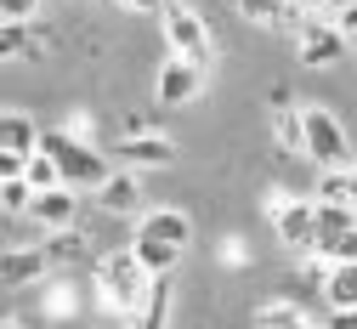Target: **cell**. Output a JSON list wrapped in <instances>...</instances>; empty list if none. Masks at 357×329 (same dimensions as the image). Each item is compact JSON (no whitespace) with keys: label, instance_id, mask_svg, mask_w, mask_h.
Segmentation results:
<instances>
[{"label":"cell","instance_id":"obj_1","mask_svg":"<svg viewBox=\"0 0 357 329\" xmlns=\"http://www.w3.org/2000/svg\"><path fill=\"white\" fill-rule=\"evenodd\" d=\"M40 148L63 165V182H68V187H91V193H97V187L114 176L108 154H97L91 142H74L68 131H46V136H40Z\"/></svg>","mask_w":357,"mask_h":329},{"label":"cell","instance_id":"obj_2","mask_svg":"<svg viewBox=\"0 0 357 329\" xmlns=\"http://www.w3.org/2000/svg\"><path fill=\"white\" fill-rule=\"evenodd\" d=\"M97 278H102V295L114 301V312H125V318H137V307L148 301V284H153V272L137 261V250H114L97 267Z\"/></svg>","mask_w":357,"mask_h":329},{"label":"cell","instance_id":"obj_3","mask_svg":"<svg viewBox=\"0 0 357 329\" xmlns=\"http://www.w3.org/2000/svg\"><path fill=\"white\" fill-rule=\"evenodd\" d=\"M318 261H351L357 256V205L351 199H318Z\"/></svg>","mask_w":357,"mask_h":329},{"label":"cell","instance_id":"obj_4","mask_svg":"<svg viewBox=\"0 0 357 329\" xmlns=\"http://www.w3.org/2000/svg\"><path fill=\"white\" fill-rule=\"evenodd\" d=\"M159 23H165V40H170V52L176 57H193V63H210V23L193 12V6H182V0H170V6L159 12Z\"/></svg>","mask_w":357,"mask_h":329},{"label":"cell","instance_id":"obj_5","mask_svg":"<svg viewBox=\"0 0 357 329\" xmlns=\"http://www.w3.org/2000/svg\"><path fill=\"white\" fill-rule=\"evenodd\" d=\"M306 114V159L318 170H335L351 159V142H346V125L329 114V108H301Z\"/></svg>","mask_w":357,"mask_h":329},{"label":"cell","instance_id":"obj_6","mask_svg":"<svg viewBox=\"0 0 357 329\" xmlns=\"http://www.w3.org/2000/svg\"><path fill=\"white\" fill-rule=\"evenodd\" d=\"M153 91H159V103H165V108H188L199 91H204V63L170 52V57L159 63V74H153Z\"/></svg>","mask_w":357,"mask_h":329},{"label":"cell","instance_id":"obj_7","mask_svg":"<svg viewBox=\"0 0 357 329\" xmlns=\"http://www.w3.org/2000/svg\"><path fill=\"white\" fill-rule=\"evenodd\" d=\"M273 227H278V239L295 250V256H312L318 250V199H289L273 210Z\"/></svg>","mask_w":357,"mask_h":329},{"label":"cell","instance_id":"obj_8","mask_svg":"<svg viewBox=\"0 0 357 329\" xmlns=\"http://www.w3.org/2000/svg\"><path fill=\"white\" fill-rule=\"evenodd\" d=\"M74 216H79V187H40L34 193V205H29V221L34 227H46V233H57V227H74Z\"/></svg>","mask_w":357,"mask_h":329},{"label":"cell","instance_id":"obj_9","mask_svg":"<svg viewBox=\"0 0 357 329\" xmlns=\"http://www.w3.org/2000/svg\"><path fill=\"white\" fill-rule=\"evenodd\" d=\"M340 52H346L340 23L312 17V23H306V34H301V63H306V68H335V63H340Z\"/></svg>","mask_w":357,"mask_h":329},{"label":"cell","instance_id":"obj_10","mask_svg":"<svg viewBox=\"0 0 357 329\" xmlns=\"http://www.w3.org/2000/svg\"><path fill=\"white\" fill-rule=\"evenodd\" d=\"M114 154L125 159V165H137V170H165V165H176V142L159 131V136H130V142H114Z\"/></svg>","mask_w":357,"mask_h":329},{"label":"cell","instance_id":"obj_11","mask_svg":"<svg viewBox=\"0 0 357 329\" xmlns=\"http://www.w3.org/2000/svg\"><path fill=\"white\" fill-rule=\"evenodd\" d=\"M97 205H102L108 216H137V210H142V187H137V176H130V170H114V176L97 187Z\"/></svg>","mask_w":357,"mask_h":329},{"label":"cell","instance_id":"obj_12","mask_svg":"<svg viewBox=\"0 0 357 329\" xmlns=\"http://www.w3.org/2000/svg\"><path fill=\"white\" fill-rule=\"evenodd\" d=\"M46 267H57L52 250H46V244H29V250H6L0 278H6V284H34V278H46Z\"/></svg>","mask_w":357,"mask_h":329},{"label":"cell","instance_id":"obj_13","mask_svg":"<svg viewBox=\"0 0 357 329\" xmlns=\"http://www.w3.org/2000/svg\"><path fill=\"white\" fill-rule=\"evenodd\" d=\"M130 250H137V261L159 278V272H176V261H182V244H170V239H159V233H148V227H137V239H130Z\"/></svg>","mask_w":357,"mask_h":329},{"label":"cell","instance_id":"obj_14","mask_svg":"<svg viewBox=\"0 0 357 329\" xmlns=\"http://www.w3.org/2000/svg\"><path fill=\"white\" fill-rule=\"evenodd\" d=\"M170 295H176L170 290V272H159L148 284V301L137 307V318H130V329H165L170 323Z\"/></svg>","mask_w":357,"mask_h":329},{"label":"cell","instance_id":"obj_15","mask_svg":"<svg viewBox=\"0 0 357 329\" xmlns=\"http://www.w3.org/2000/svg\"><path fill=\"white\" fill-rule=\"evenodd\" d=\"M137 227H148V233H159V239H170V244H193V216L188 210H142V221Z\"/></svg>","mask_w":357,"mask_h":329},{"label":"cell","instance_id":"obj_16","mask_svg":"<svg viewBox=\"0 0 357 329\" xmlns=\"http://www.w3.org/2000/svg\"><path fill=\"white\" fill-rule=\"evenodd\" d=\"M40 136H46V131H40L29 114H6V119H0V148H12V154H40Z\"/></svg>","mask_w":357,"mask_h":329},{"label":"cell","instance_id":"obj_17","mask_svg":"<svg viewBox=\"0 0 357 329\" xmlns=\"http://www.w3.org/2000/svg\"><path fill=\"white\" fill-rule=\"evenodd\" d=\"M324 295H329V307H357V256L351 261H329Z\"/></svg>","mask_w":357,"mask_h":329},{"label":"cell","instance_id":"obj_18","mask_svg":"<svg viewBox=\"0 0 357 329\" xmlns=\"http://www.w3.org/2000/svg\"><path fill=\"white\" fill-rule=\"evenodd\" d=\"M34 193H40V187L29 176H0V210H6V216H29Z\"/></svg>","mask_w":357,"mask_h":329},{"label":"cell","instance_id":"obj_19","mask_svg":"<svg viewBox=\"0 0 357 329\" xmlns=\"http://www.w3.org/2000/svg\"><path fill=\"white\" fill-rule=\"evenodd\" d=\"M255 329H312V323H306V312L295 301H266L255 312Z\"/></svg>","mask_w":357,"mask_h":329},{"label":"cell","instance_id":"obj_20","mask_svg":"<svg viewBox=\"0 0 357 329\" xmlns=\"http://www.w3.org/2000/svg\"><path fill=\"white\" fill-rule=\"evenodd\" d=\"M46 250H52V261L63 267V261H79V256H85V239H79L74 227H57V233H46Z\"/></svg>","mask_w":357,"mask_h":329},{"label":"cell","instance_id":"obj_21","mask_svg":"<svg viewBox=\"0 0 357 329\" xmlns=\"http://www.w3.org/2000/svg\"><path fill=\"white\" fill-rule=\"evenodd\" d=\"M278 148L306 154V114H278Z\"/></svg>","mask_w":357,"mask_h":329},{"label":"cell","instance_id":"obj_22","mask_svg":"<svg viewBox=\"0 0 357 329\" xmlns=\"http://www.w3.org/2000/svg\"><path fill=\"white\" fill-rule=\"evenodd\" d=\"M0 45H6V57H12V63H17V57H40V40H34V34H23V23H6Z\"/></svg>","mask_w":357,"mask_h":329},{"label":"cell","instance_id":"obj_23","mask_svg":"<svg viewBox=\"0 0 357 329\" xmlns=\"http://www.w3.org/2000/svg\"><path fill=\"white\" fill-rule=\"evenodd\" d=\"M29 182H34V187H63V165H57L46 148H40V154L29 159Z\"/></svg>","mask_w":357,"mask_h":329},{"label":"cell","instance_id":"obj_24","mask_svg":"<svg viewBox=\"0 0 357 329\" xmlns=\"http://www.w3.org/2000/svg\"><path fill=\"white\" fill-rule=\"evenodd\" d=\"M40 12V0H0V17H6V23H29Z\"/></svg>","mask_w":357,"mask_h":329},{"label":"cell","instance_id":"obj_25","mask_svg":"<svg viewBox=\"0 0 357 329\" xmlns=\"http://www.w3.org/2000/svg\"><path fill=\"white\" fill-rule=\"evenodd\" d=\"M324 329H357V307H329V323Z\"/></svg>","mask_w":357,"mask_h":329},{"label":"cell","instance_id":"obj_26","mask_svg":"<svg viewBox=\"0 0 357 329\" xmlns=\"http://www.w3.org/2000/svg\"><path fill=\"white\" fill-rule=\"evenodd\" d=\"M335 23H340V34H346V40H357V0L335 12Z\"/></svg>","mask_w":357,"mask_h":329},{"label":"cell","instance_id":"obj_27","mask_svg":"<svg viewBox=\"0 0 357 329\" xmlns=\"http://www.w3.org/2000/svg\"><path fill=\"white\" fill-rule=\"evenodd\" d=\"M266 103H273V114H289V85H273V91H266Z\"/></svg>","mask_w":357,"mask_h":329},{"label":"cell","instance_id":"obj_28","mask_svg":"<svg viewBox=\"0 0 357 329\" xmlns=\"http://www.w3.org/2000/svg\"><path fill=\"white\" fill-rule=\"evenodd\" d=\"M119 6H125V12H165L170 0H119Z\"/></svg>","mask_w":357,"mask_h":329},{"label":"cell","instance_id":"obj_29","mask_svg":"<svg viewBox=\"0 0 357 329\" xmlns=\"http://www.w3.org/2000/svg\"><path fill=\"white\" fill-rule=\"evenodd\" d=\"M301 12H329V0H295Z\"/></svg>","mask_w":357,"mask_h":329},{"label":"cell","instance_id":"obj_30","mask_svg":"<svg viewBox=\"0 0 357 329\" xmlns=\"http://www.w3.org/2000/svg\"><path fill=\"white\" fill-rule=\"evenodd\" d=\"M6 329H17V323H12V318H6Z\"/></svg>","mask_w":357,"mask_h":329},{"label":"cell","instance_id":"obj_31","mask_svg":"<svg viewBox=\"0 0 357 329\" xmlns=\"http://www.w3.org/2000/svg\"><path fill=\"white\" fill-rule=\"evenodd\" d=\"M108 6H119V0H108Z\"/></svg>","mask_w":357,"mask_h":329}]
</instances>
